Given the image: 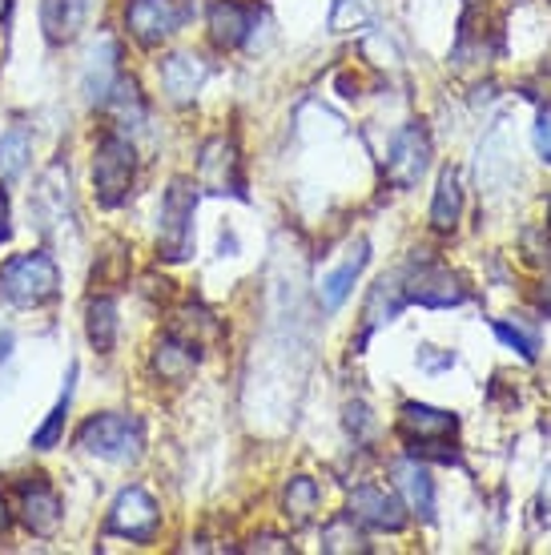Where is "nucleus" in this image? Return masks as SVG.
<instances>
[{
  "instance_id": "obj_1",
  "label": "nucleus",
  "mask_w": 551,
  "mask_h": 555,
  "mask_svg": "<svg viewBox=\"0 0 551 555\" xmlns=\"http://www.w3.org/2000/svg\"><path fill=\"white\" fill-rule=\"evenodd\" d=\"M61 274L49 254H16L0 266V298L13 306H41L56 298Z\"/></svg>"
},
{
  "instance_id": "obj_2",
  "label": "nucleus",
  "mask_w": 551,
  "mask_h": 555,
  "mask_svg": "<svg viewBox=\"0 0 551 555\" xmlns=\"http://www.w3.org/2000/svg\"><path fill=\"white\" fill-rule=\"evenodd\" d=\"M77 443L89 455L105 459V463H133L141 455V423L133 415H121V411H110V415H93L77 430Z\"/></svg>"
},
{
  "instance_id": "obj_3",
  "label": "nucleus",
  "mask_w": 551,
  "mask_h": 555,
  "mask_svg": "<svg viewBox=\"0 0 551 555\" xmlns=\"http://www.w3.org/2000/svg\"><path fill=\"white\" fill-rule=\"evenodd\" d=\"M193 209H197V190L178 178L166 190L157 214V250L166 262H185L193 254Z\"/></svg>"
},
{
  "instance_id": "obj_4",
  "label": "nucleus",
  "mask_w": 551,
  "mask_h": 555,
  "mask_svg": "<svg viewBox=\"0 0 551 555\" xmlns=\"http://www.w3.org/2000/svg\"><path fill=\"white\" fill-rule=\"evenodd\" d=\"M133 173H138V157H133V145L125 138H101L93 150V185H97V202L101 206H121L129 197V185H133Z\"/></svg>"
},
{
  "instance_id": "obj_5",
  "label": "nucleus",
  "mask_w": 551,
  "mask_h": 555,
  "mask_svg": "<svg viewBox=\"0 0 551 555\" xmlns=\"http://www.w3.org/2000/svg\"><path fill=\"white\" fill-rule=\"evenodd\" d=\"M402 294L407 306H431V310H451V306L467 302V286L459 282V274H451L439 262H411L407 270H399Z\"/></svg>"
},
{
  "instance_id": "obj_6",
  "label": "nucleus",
  "mask_w": 551,
  "mask_h": 555,
  "mask_svg": "<svg viewBox=\"0 0 551 555\" xmlns=\"http://www.w3.org/2000/svg\"><path fill=\"white\" fill-rule=\"evenodd\" d=\"M197 185L209 194L246 197V178H242V157H238L234 138H209L197 153Z\"/></svg>"
},
{
  "instance_id": "obj_7",
  "label": "nucleus",
  "mask_w": 551,
  "mask_h": 555,
  "mask_svg": "<svg viewBox=\"0 0 551 555\" xmlns=\"http://www.w3.org/2000/svg\"><path fill=\"white\" fill-rule=\"evenodd\" d=\"M431 166V138L427 129L411 121L407 129H399V138L390 141V157H386V181L395 190H411L419 185V178Z\"/></svg>"
},
{
  "instance_id": "obj_8",
  "label": "nucleus",
  "mask_w": 551,
  "mask_h": 555,
  "mask_svg": "<svg viewBox=\"0 0 551 555\" xmlns=\"http://www.w3.org/2000/svg\"><path fill=\"white\" fill-rule=\"evenodd\" d=\"M33 214H37V225H41L44 234H53L61 225L73 222V185H69V169L61 166H49L37 181V190H33Z\"/></svg>"
},
{
  "instance_id": "obj_9",
  "label": "nucleus",
  "mask_w": 551,
  "mask_h": 555,
  "mask_svg": "<svg viewBox=\"0 0 551 555\" xmlns=\"http://www.w3.org/2000/svg\"><path fill=\"white\" fill-rule=\"evenodd\" d=\"M157 524H162V512H157V503L150 500V491L125 487L121 495L113 500L110 531H117V535H125V540L150 543L153 535H157Z\"/></svg>"
},
{
  "instance_id": "obj_10",
  "label": "nucleus",
  "mask_w": 551,
  "mask_h": 555,
  "mask_svg": "<svg viewBox=\"0 0 551 555\" xmlns=\"http://www.w3.org/2000/svg\"><path fill=\"white\" fill-rule=\"evenodd\" d=\"M508 126V117H499L479 145V185H487L491 194H503V185L515 178V141Z\"/></svg>"
},
{
  "instance_id": "obj_11",
  "label": "nucleus",
  "mask_w": 551,
  "mask_h": 555,
  "mask_svg": "<svg viewBox=\"0 0 551 555\" xmlns=\"http://www.w3.org/2000/svg\"><path fill=\"white\" fill-rule=\"evenodd\" d=\"M125 21H129V33L153 49V44L169 41L181 28V9L174 0H133Z\"/></svg>"
},
{
  "instance_id": "obj_12",
  "label": "nucleus",
  "mask_w": 551,
  "mask_h": 555,
  "mask_svg": "<svg viewBox=\"0 0 551 555\" xmlns=\"http://www.w3.org/2000/svg\"><path fill=\"white\" fill-rule=\"evenodd\" d=\"M350 519H359V528L402 531L407 528V507L395 495H386L383 487H355V495H350Z\"/></svg>"
},
{
  "instance_id": "obj_13",
  "label": "nucleus",
  "mask_w": 551,
  "mask_h": 555,
  "mask_svg": "<svg viewBox=\"0 0 551 555\" xmlns=\"http://www.w3.org/2000/svg\"><path fill=\"white\" fill-rule=\"evenodd\" d=\"M113 85H117V41L113 37H97L81 65V93L89 105H101V101L110 98Z\"/></svg>"
},
{
  "instance_id": "obj_14",
  "label": "nucleus",
  "mask_w": 551,
  "mask_h": 555,
  "mask_svg": "<svg viewBox=\"0 0 551 555\" xmlns=\"http://www.w3.org/2000/svg\"><path fill=\"white\" fill-rule=\"evenodd\" d=\"M258 21V9L254 4H242V0H214L209 4V41L218 49H238V44L249 37V28Z\"/></svg>"
},
{
  "instance_id": "obj_15",
  "label": "nucleus",
  "mask_w": 551,
  "mask_h": 555,
  "mask_svg": "<svg viewBox=\"0 0 551 555\" xmlns=\"http://www.w3.org/2000/svg\"><path fill=\"white\" fill-rule=\"evenodd\" d=\"M178 343H185L190 350H209L221 343V334H226V326H221L218 314H209L206 306H181V310H174V319H169V331Z\"/></svg>"
},
{
  "instance_id": "obj_16",
  "label": "nucleus",
  "mask_w": 551,
  "mask_h": 555,
  "mask_svg": "<svg viewBox=\"0 0 551 555\" xmlns=\"http://www.w3.org/2000/svg\"><path fill=\"white\" fill-rule=\"evenodd\" d=\"M21 519L33 535H56L61 528V500L44 479L21 483Z\"/></svg>"
},
{
  "instance_id": "obj_17",
  "label": "nucleus",
  "mask_w": 551,
  "mask_h": 555,
  "mask_svg": "<svg viewBox=\"0 0 551 555\" xmlns=\"http://www.w3.org/2000/svg\"><path fill=\"white\" fill-rule=\"evenodd\" d=\"M209 77V65L197 53H174L162 61V85L169 101H190Z\"/></svg>"
},
{
  "instance_id": "obj_18",
  "label": "nucleus",
  "mask_w": 551,
  "mask_h": 555,
  "mask_svg": "<svg viewBox=\"0 0 551 555\" xmlns=\"http://www.w3.org/2000/svg\"><path fill=\"white\" fill-rule=\"evenodd\" d=\"M399 430L407 439H451L459 430V418L451 411H439V406L427 403H402Z\"/></svg>"
},
{
  "instance_id": "obj_19",
  "label": "nucleus",
  "mask_w": 551,
  "mask_h": 555,
  "mask_svg": "<svg viewBox=\"0 0 551 555\" xmlns=\"http://www.w3.org/2000/svg\"><path fill=\"white\" fill-rule=\"evenodd\" d=\"M367 258H371V246H367V242H355V250L346 254V262L322 278V286H318L322 310H338V306L346 302L350 286H355V282H359V274L367 270Z\"/></svg>"
},
{
  "instance_id": "obj_20",
  "label": "nucleus",
  "mask_w": 551,
  "mask_h": 555,
  "mask_svg": "<svg viewBox=\"0 0 551 555\" xmlns=\"http://www.w3.org/2000/svg\"><path fill=\"white\" fill-rule=\"evenodd\" d=\"M85 0H41V28L49 44H69L85 28Z\"/></svg>"
},
{
  "instance_id": "obj_21",
  "label": "nucleus",
  "mask_w": 551,
  "mask_h": 555,
  "mask_svg": "<svg viewBox=\"0 0 551 555\" xmlns=\"http://www.w3.org/2000/svg\"><path fill=\"white\" fill-rule=\"evenodd\" d=\"M407 306V294H402V282H399V270L395 274L379 278V286L371 291V298H367V310H362V338L371 331H379L383 322L399 319V310Z\"/></svg>"
},
{
  "instance_id": "obj_22",
  "label": "nucleus",
  "mask_w": 551,
  "mask_h": 555,
  "mask_svg": "<svg viewBox=\"0 0 551 555\" xmlns=\"http://www.w3.org/2000/svg\"><path fill=\"white\" fill-rule=\"evenodd\" d=\"M395 483H399V491L407 495V507H411L414 515H423V519L435 515V483H431L427 467L414 463V455L395 463Z\"/></svg>"
},
{
  "instance_id": "obj_23",
  "label": "nucleus",
  "mask_w": 551,
  "mask_h": 555,
  "mask_svg": "<svg viewBox=\"0 0 551 555\" xmlns=\"http://www.w3.org/2000/svg\"><path fill=\"white\" fill-rule=\"evenodd\" d=\"M105 113L113 117V126L117 129H141L145 126V101H141V89L133 77H117V85L110 89V98L101 101Z\"/></svg>"
},
{
  "instance_id": "obj_24",
  "label": "nucleus",
  "mask_w": 551,
  "mask_h": 555,
  "mask_svg": "<svg viewBox=\"0 0 551 555\" xmlns=\"http://www.w3.org/2000/svg\"><path fill=\"white\" fill-rule=\"evenodd\" d=\"M193 366H197V350H190L185 343H178L174 334H166V338L153 347V375L162 378V383L181 387V383L193 375Z\"/></svg>"
},
{
  "instance_id": "obj_25",
  "label": "nucleus",
  "mask_w": 551,
  "mask_h": 555,
  "mask_svg": "<svg viewBox=\"0 0 551 555\" xmlns=\"http://www.w3.org/2000/svg\"><path fill=\"white\" fill-rule=\"evenodd\" d=\"M459 218H463V181L456 169H443L439 185H435V202H431V225L447 234L459 225Z\"/></svg>"
},
{
  "instance_id": "obj_26",
  "label": "nucleus",
  "mask_w": 551,
  "mask_h": 555,
  "mask_svg": "<svg viewBox=\"0 0 551 555\" xmlns=\"http://www.w3.org/2000/svg\"><path fill=\"white\" fill-rule=\"evenodd\" d=\"M85 334H89L93 350L110 354L113 343H117V306H113V298H93L89 302V310H85Z\"/></svg>"
},
{
  "instance_id": "obj_27",
  "label": "nucleus",
  "mask_w": 551,
  "mask_h": 555,
  "mask_svg": "<svg viewBox=\"0 0 551 555\" xmlns=\"http://www.w3.org/2000/svg\"><path fill=\"white\" fill-rule=\"evenodd\" d=\"M282 507H286V519L294 528H306L318 512V483L310 475H294L286 483V495H282Z\"/></svg>"
},
{
  "instance_id": "obj_28",
  "label": "nucleus",
  "mask_w": 551,
  "mask_h": 555,
  "mask_svg": "<svg viewBox=\"0 0 551 555\" xmlns=\"http://www.w3.org/2000/svg\"><path fill=\"white\" fill-rule=\"evenodd\" d=\"M322 552H334V555H367L371 552V543H367V535L359 531V519H350V515H343V519H331L326 528H322Z\"/></svg>"
},
{
  "instance_id": "obj_29",
  "label": "nucleus",
  "mask_w": 551,
  "mask_h": 555,
  "mask_svg": "<svg viewBox=\"0 0 551 555\" xmlns=\"http://www.w3.org/2000/svg\"><path fill=\"white\" fill-rule=\"evenodd\" d=\"M28 157H33V138L25 126H13L0 138V181H13L25 173Z\"/></svg>"
},
{
  "instance_id": "obj_30",
  "label": "nucleus",
  "mask_w": 551,
  "mask_h": 555,
  "mask_svg": "<svg viewBox=\"0 0 551 555\" xmlns=\"http://www.w3.org/2000/svg\"><path fill=\"white\" fill-rule=\"evenodd\" d=\"M73 383H77V366H69V375H65V390H61L56 406L49 411V418H44V427L33 435V447L49 451V447H56V439L65 435V415H69V403H73Z\"/></svg>"
},
{
  "instance_id": "obj_31",
  "label": "nucleus",
  "mask_w": 551,
  "mask_h": 555,
  "mask_svg": "<svg viewBox=\"0 0 551 555\" xmlns=\"http://www.w3.org/2000/svg\"><path fill=\"white\" fill-rule=\"evenodd\" d=\"M496 334L508 343L511 350H520V359L536 362L539 354V334L531 331V326H524V322H496Z\"/></svg>"
},
{
  "instance_id": "obj_32",
  "label": "nucleus",
  "mask_w": 551,
  "mask_h": 555,
  "mask_svg": "<svg viewBox=\"0 0 551 555\" xmlns=\"http://www.w3.org/2000/svg\"><path fill=\"white\" fill-rule=\"evenodd\" d=\"M371 25V0H338L331 16L334 33H350V28H367Z\"/></svg>"
},
{
  "instance_id": "obj_33",
  "label": "nucleus",
  "mask_w": 551,
  "mask_h": 555,
  "mask_svg": "<svg viewBox=\"0 0 551 555\" xmlns=\"http://www.w3.org/2000/svg\"><path fill=\"white\" fill-rule=\"evenodd\" d=\"M536 150H539V157L551 166V109H543L539 113V121H536Z\"/></svg>"
},
{
  "instance_id": "obj_34",
  "label": "nucleus",
  "mask_w": 551,
  "mask_h": 555,
  "mask_svg": "<svg viewBox=\"0 0 551 555\" xmlns=\"http://www.w3.org/2000/svg\"><path fill=\"white\" fill-rule=\"evenodd\" d=\"M346 427H350V435H367L371 430V411L362 403H350L346 406Z\"/></svg>"
},
{
  "instance_id": "obj_35",
  "label": "nucleus",
  "mask_w": 551,
  "mask_h": 555,
  "mask_svg": "<svg viewBox=\"0 0 551 555\" xmlns=\"http://www.w3.org/2000/svg\"><path fill=\"white\" fill-rule=\"evenodd\" d=\"M246 552H278V555H286L290 543L282 540V535H254V540L246 543Z\"/></svg>"
},
{
  "instance_id": "obj_36",
  "label": "nucleus",
  "mask_w": 551,
  "mask_h": 555,
  "mask_svg": "<svg viewBox=\"0 0 551 555\" xmlns=\"http://www.w3.org/2000/svg\"><path fill=\"white\" fill-rule=\"evenodd\" d=\"M419 362H423V371H443V366H451L456 362V354L447 350V354H431V347L419 350Z\"/></svg>"
},
{
  "instance_id": "obj_37",
  "label": "nucleus",
  "mask_w": 551,
  "mask_h": 555,
  "mask_svg": "<svg viewBox=\"0 0 551 555\" xmlns=\"http://www.w3.org/2000/svg\"><path fill=\"white\" fill-rule=\"evenodd\" d=\"M13 237V225H9V194L0 190V242H9Z\"/></svg>"
},
{
  "instance_id": "obj_38",
  "label": "nucleus",
  "mask_w": 551,
  "mask_h": 555,
  "mask_svg": "<svg viewBox=\"0 0 551 555\" xmlns=\"http://www.w3.org/2000/svg\"><path fill=\"white\" fill-rule=\"evenodd\" d=\"M536 302H539V310H543V314L551 319V282H543V286H539Z\"/></svg>"
},
{
  "instance_id": "obj_39",
  "label": "nucleus",
  "mask_w": 551,
  "mask_h": 555,
  "mask_svg": "<svg viewBox=\"0 0 551 555\" xmlns=\"http://www.w3.org/2000/svg\"><path fill=\"white\" fill-rule=\"evenodd\" d=\"M9 350H13V338H9V334H0V362L9 359Z\"/></svg>"
},
{
  "instance_id": "obj_40",
  "label": "nucleus",
  "mask_w": 551,
  "mask_h": 555,
  "mask_svg": "<svg viewBox=\"0 0 551 555\" xmlns=\"http://www.w3.org/2000/svg\"><path fill=\"white\" fill-rule=\"evenodd\" d=\"M4 528H9V507H4V495H0V535H4Z\"/></svg>"
},
{
  "instance_id": "obj_41",
  "label": "nucleus",
  "mask_w": 551,
  "mask_h": 555,
  "mask_svg": "<svg viewBox=\"0 0 551 555\" xmlns=\"http://www.w3.org/2000/svg\"><path fill=\"white\" fill-rule=\"evenodd\" d=\"M9 9H13V0H0V21L9 16Z\"/></svg>"
}]
</instances>
